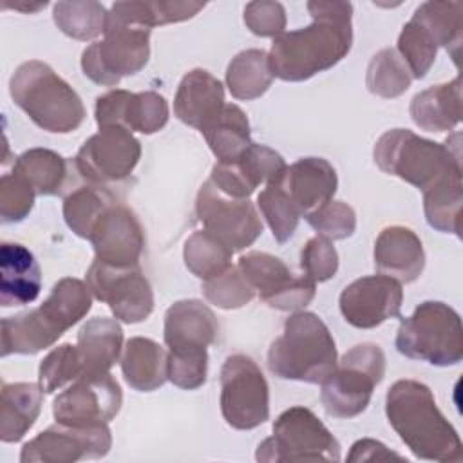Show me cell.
Wrapping results in <instances>:
<instances>
[{"mask_svg":"<svg viewBox=\"0 0 463 463\" xmlns=\"http://www.w3.org/2000/svg\"><path fill=\"white\" fill-rule=\"evenodd\" d=\"M313 24L273 38L268 61L273 76L304 81L331 69L351 51L353 5L338 0L307 2Z\"/></svg>","mask_w":463,"mask_h":463,"instance_id":"6da1fadb","label":"cell"},{"mask_svg":"<svg viewBox=\"0 0 463 463\" xmlns=\"http://www.w3.org/2000/svg\"><path fill=\"white\" fill-rule=\"evenodd\" d=\"M385 414L409 450L439 463L463 459L461 439L452 423L441 414L432 391L416 380L394 382L385 396Z\"/></svg>","mask_w":463,"mask_h":463,"instance_id":"7a4b0ae2","label":"cell"},{"mask_svg":"<svg viewBox=\"0 0 463 463\" xmlns=\"http://www.w3.org/2000/svg\"><path fill=\"white\" fill-rule=\"evenodd\" d=\"M459 137L456 132L445 143H436L412 130L392 128L376 141L374 163L382 172L427 192L439 183L461 179Z\"/></svg>","mask_w":463,"mask_h":463,"instance_id":"3957f363","label":"cell"},{"mask_svg":"<svg viewBox=\"0 0 463 463\" xmlns=\"http://www.w3.org/2000/svg\"><path fill=\"white\" fill-rule=\"evenodd\" d=\"M336 360L331 331L311 311L293 313L268 351V369L277 378L307 383H322L336 367Z\"/></svg>","mask_w":463,"mask_h":463,"instance_id":"277c9868","label":"cell"},{"mask_svg":"<svg viewBox=\"0 0 463 463\" xmlns=\"http://www.w3.org/2000/svg\"><path fill=\"white\" fill-rule=\"evenodd\" d=\"M9 92L31 121L47 132L67 134L85 119L81 98L45 61L22 63L11 76Z\"/></svg>","mask_w":463,"mask_h":463,"instance_id":"5b68a950","label":"cell"},{"mask_svg":"<svg viewBox=\"0 0 463 463\" xmlns=\"http://www.w3.org/2000/svg\"><path fill=\"white\" fill-rule=\"evenodd\" d=\"M394 344L407 358L439 367L456 365L463 358L461 318L449 304L421 302L411 317L402 318Z\"/></svg>","mask_w":463,"mask_h":463,"instance_id":"8992f818","label":"cell"},{"mask_svg":"<svg viewBox=\"0 0 463 463\" xmlns=\"http://www.w3.org/2000/svg\"><path fill=\"white\" fill-rule=\"evenodd\" d=\"M385 354L378 344L364 342L336 360L333 373L322 382L320 400L333 418H354L371 402L374 387L383 380Z\"/></svg>","mask_w":463,"mask_h":463,"instance_id":"52a82bcc","label":"cell"},{"mask_svg":"<svg viewBox=\"0 0 463 463\" xmlns=\"http://www.w3.org/2000/svg\"><path fill=\"white\" fill-rule=\"evenodd\" d=\"M150 31L109 11L105 38L90 43L81 54L83 74L98 85L114 87L123 76L139 72L150 56Z\"/></svg>","mask_w":463,"mask_h":463,"instance_id":"ba28073f","label":"cell"},{"mask_svg":"<svg viewBox=\"0 0 463 463\" xmlns=\"http://www.w3.org/2000/svg\"><path fill=\"white\" fill-rule=\"evenodd\" d=\"M260 463L340 461V443L307 407H289L273 423V434L259 443Z\"/></svg>","mask_w":463,"mask_h":463,"instance_id":"9c48e42d","label":"cell"},{"mask_svg":"<svg viewBox=\"0 0 463 463\" xmlns=\"http://www.w3.org/2000/svg\"><path fill=\"white\" fill-rule=\"evenodd\" d=\"M221 412L239 430L259 427L269 418V387L259 365L246 354H232L221 367Z\"/></svg>","mask_w":463,"mask_h":463,"instance_id":"30bf717a","label":"cell"},{"mask_svg":"<svg viewBox=\"0 0 463 463\" xmlns=\"http://www.w3.org/2000/svg\"><path fill=\"white\" fill-rule=\"evenodd\" d=\"M85 284L98 300L110 307L116 320L125 324L143 322L154 309V293L139 264L114 266L94 259Z\"/></svg>","mask_w":463,"mask_h":463,"instance_id":"8fae6325","label":"cell"},{"mask_svg":"<svg viewBox=\"0 0 463 463\" xmlns=\"http://www.w3.org/2000/svg\"><path fill=\"white\" fill-rule=\"evenodd\" d=\"M112 445L110 429L99 425H67L56 421L29 439L20 452L22 463H74L99 459Z\"/></svg>","mask_w":463,"mask_h":463,"instance_id":"7c38bea8","label":"cell"},{"mask_svg":"<svg viewBox=\"0 0 463 463\" xmlns=\"http://www.w3.org/2000/svg\"><path fill=\"white\" fill-rule=\"evenodd\" d=\"M195 213L204 230L233 251L251 246L262 233V222L253 203L222 194L210 179L197 192Z\"/></svg>","mask_w":463,"mask_h":463,"instance_id":"4fadbf2b","label":"cell"},{"mask_svg":"<svg viewBox=\"0 0 463 463\" xmlns=\"http://www.w3.org/2000/svg\"><path fill=\"white\" fill-rule=\"evenodd\" d=\"M141 157V143L125 127H101L74 157V166L90 184H107L128 177Z\"/></svg>","mask_w":463,"mask_h":463,"instance_id":"5bb4252c","label":"cell"},{"mask_svg":"<svg viewBox=\"0 0 463 463\" xmlns=\"http://www.w3.org/2000/svg\"><path fill=\"white\" fill-rule=\"evenodd\" d=\"M250 286L273 309L295 311L306 307L315 298V284L306 275H293L275 255L250 251L239 257V266Z\"/></svg>","mask_w":463,"mask_h":463,"instance_id":"9a60e30c","label":"cell"},{"mask_svg":"<svg viewBox=\"0 0 463 463\" xmlns=\"http://www.w3.org/2000/svg\"><path fill=\"white\" fill-rule=\"evenodd\" d=\"M123 394L110 373L80 376L52 402V416L67 425L109 423L121 409Z\"/></svg>","mask_w":463,"mask_h":463,"instance_id":"2e32d148","label":"cell"},{"mask_svg":"<svg viewBox=\"0 0 463 463\" xmlns=\"http://www.w3.org/2000/svg\"><path fill=\"white\" fill-rule=\"evenodd\" d=\"M402 282L387 275H367L353 280L340 293V311L347 324L371 329L389 318H402Z\"/></svg>","mask_w":463,"mask_h":463,"instance_id":"e0dca14e","label":"cell"},{"mask_svg":"<svg viewBox=\"0 0 463 463\" xmlns=\"http://www.w3.org/2000/svg\"><path fill=\"white\" fill-rule=\"evenodd\" d=\"M98 127H125L141 134H154L168 121L166 99L152 90L130 92L112 89L96 99Z\"/></svg>","mask_w":463,"mask_h":463,"instance_id":"ac0fdd59","label":"cell"},{"mask_svg":"<svg viewBox=\"0 0 463 463\" xmlns=\"http://www.w3.org/2000/svg\"><path fill=\"white\" fill-rule=\"evenodd\" d=\"M286 163L279 152L266 145L251 143L246 152L230 163H215L210 181L226 195L248 199L259 184H269L282 177Z\"/></svg>","mask_w":463,"mask_h":463,"instance_id":"d6986e66","label":"cell"},{"mask_svg":"<svg viewBox=\"0 0 463 463\" xmlns=\"http://www.w3.org/2000/svg\"><path fill=\"white\" fill-rule=\"evenodd\" d=\"M217 333L219 322L201 300H177L165 313L163 336L170 356L208 354L206 347L217 340Z\"/></svg>","mask_w":463,"mask_h":463,"instance_id":"ffe728a7","label":"cell"},{"mask_svg":"<svg viewBox=\"0 0 463 463\" xmlns=\"http://www.w3.org/2000/svg\"><path fill=\"white\" fill-rule=\"evenodd\" d=\"M96 259L114 266L139 264L145 246V233L136 213L123 206L112 204L96 222L92 235Z\"/></svg>","mask_w":463,"mask_h":463,"instance_id":"44dd1931","label":"cell"},{"mask_svg":"<svg viewBox=\"0 0 463 463\" xmlns=\"http://www.w3.org/2000/svg\"><path fill=\"white\" fill-rule=\"evenodd\" d=\"M279 183L297 206L300 217H307L333 201L338 179L329 161L322 157H302L286 166Z\"/></svg>","mask_w":463,"mask_h":463,"instance_id":"7402d4cb","label":"cell"},{"mask_svg":"<svg viewBox=\"0 0 463 463\" xmlns=\"http://www.w3.org/2000/svg\"><path fill=\"white\" fill-rule=\"evenodd\" d=\"M224 105L222 83L204 69L186 72L174 98L177 119L201 134L221 116Z\"/></svg>","mask_w":463,"mask_h":463,"instance_id":"603a6c76","label":"cell"},{"mask_svg":"<svg viewBox=\"0 0 463 463\" xmlns=\"http://www.w3.org/2000/svg\"><path fill=\"white\" fill-rule=\"evenodd\" d=\"M374 266L398 282H414L425 266L420 237L405 226H387L374 242Z\"/></svg>","mask_w":463,"mask_h":463,"instance_id":"cb8c5ba5","label":"cell"},{"mask_svg":"<svg viewBox=\"0 0 463 463\" xmlns=\"http://www.w3.org/2000/svg\"><path fill=\"white\" fill-rule=\"evenodd\" d=\"M42 271L34 255L18 242L0 246V304L24 306L40 295Z\"/></svg>","mask_w":463,"mask_h":463,"instance_id":"d4e9b609","label":"cell"},{"mask_svg":"<svg viewBox=\"0 0 463 463\" xmlns=\"http://www.w3.org/2000/svg\"><path fill=\"white\" fill-rule=\"evenodd\" d=\"M123 347V329L114 318L94 317L78 331L76 349L83 365V376L109 373Z\"/></svg>","mask_w":463,"mask_h":463,"instance_id":"484cf974","label":"cell"},{"mask_svg":"<svg viewBox=\"0 0 463 463\" xmlns=\"http://www.w3.org/2000/svg\"><path fill=\"white\" fill-rule=\"evenodd\" d=\"M412 121L429 132L452 130L461 119V80L432 85L418 92L409 107Z\"/></svg>","mask_w":463,"mask_h":463,"instance_id":"4316f807","label":"cell"},{"mask_svg":"<svg viewBox=\"0 0 463 463\" xmlns=\"http://www.w3.org/2000/svg\"><path fill=\"white\" fill-rule=\"evenodd\" d=\"M121 371L132 389L156 391L168 380V351L150 338L134 336L125 345Z\"/></svg>","mask_w":463,"mask_h":463,"instance_id":"83f0119b","label":"cell"},{"mask_svg":"<svg viewBox=\"0 0 463 463\" xmlns=\"http://www.w3.org/2000/svg\"><path fill=\"white\" fill-rule=\"evenodd\" d=\"M42 400L40 385L27 382L2 385L0 439L4 443H16L27 434L42 412Z\"/></svg>","mask_w":463,"mask_h":463,"instance_id":"f1b7e54d","label":"cell"},{"mask_svg":"<svg viewBox=\"0 0 463 463\" xmlns=\"http://www.w3.org/2000/svg\"><path fill=\"white\" fill-rule=\"evenodd\" d=\"M61 335L40 307L7 317L2 320V356L34 354L51 347Z\"/></svg>","mask_w":463,"mask_h":463,"instance_id":"f546056e","label":"cell"},{"mask_svg":"<svg viewBox=\"0 0 463 463\" xmlns=\"http://www.w3.org/2000/svg\"><path fill=\"white\" fill-rule=\"evenodd\" d=\"M210 150L219 163L239 159L251 145L250 123L244 110L233 103H226L221 116L203 132Z\"/></svg>","mask_w":463,"mask_h":463,"instance_id":"4dcf8cb0","label":"cell"},{"mask_svg":"<svg viewBox=\"0 0 463 463\" xmlns=\"http://www.w3.org/2000/svg\"><path fill=\"white\" fill-rule=\"evenodd\" d=\"M13 172L25 179L36 195H56L67 179V161L49 148H29L20 154Z\"/></svg>","mask_w":463,"mask_h":463,"instance_id":"1f68e13d","label":"cell"},{"mask_svg":"<svg viewBox=\"0 0 463 463\" xmlns=\"http://www.w3.org/2000/svg\"><path fill=\"white\" fill-rule=\"evenodd\" d=\"M273 72L269 69L268 52L262 49H246L232 58L226 69V85L237 99L260 98L271 85Z\"/></svg>","mask_w":463,"mask_h":463,"instance_id":"d6a6232c","label":"cell"},{"mask_svg":"<svg viewBox=\"0 0 463 463\" xmlns=\"http://www.w3.org/2000/svg\"><path fill=\"white\" fill-rule=\"evenodd\" d=\"M90 306L92 297L87 284L80 279L65 277L52 286L49 297L38 307L61 333H65L90 311Z\"/></svg>","mask_w":463,"mask_h":463,"instance_id":"836d02e7","label":"cell"},{"mask_svg":"<svg viewBox=\"0 0 463 463\" xmlns=\"http://www.w3.org/2000/svg\"><path fill=\"white\" fill-rule=\"evenodd\" d=\"M461 2H423L412 14L414 20L436 43L452 51L454 61H458V51L461 43Z\"/></svg>","mask_w":463,"mask_h":463,"instance_id":"e575fe53","label":"cell"},{"mask_svg":"<svg viewBox=\"0 0 463 463\" xmlns=\"http://www.w3.org/2000/svg\"><path fill=\"white\" fill-rule=\"evenodd\" d=\"M107 11L103 4L94 0L56 2L52 18L58 29L74 40H92L105 31Z\"/></svg>","mask_w":463,"mask_h":463,"instance_id":"d590c367","label":"cell"},{"mask_svg":"<svg viewBox=\"0 0 463 463\" xmlns=\"http://www.w3.org/2000/svg\"><path fill=\"white\" fill-rule=\"evenodd\" d=\"M233 250L206 230L194 232L183 248L186 268L199 279L210 280L230 268Z\"/></svg>","mask_w":463,"mask_h":463,"instance_id":"8d00e7d4","label":"cell"},{"mask_svg":"<svg viewBox=\"0 0 463 463\" xmlns=\"http://www.w3.org/2000/svg\"><path fill=\"white\" fill-rule=\"evenodd\" d=\"M109 206H112V199L101 186H80L63 199V219L78 237L90 239L96 222Z\"/></svg>","mask_w":463,"mask_h":463,"instance_id":"74e56055","label":"cell"},{"mask_svg":"<svg viewBox=\"0 0 463 463\" xmlns=\"http://www.w3.org/2000/svg\"><path fill=\"white\" fill-rule=\"evenodd\" d=\"M411 71L396 49L385 47L378 51L367 65L365 85L380 98L389 99L402 96L411 87Z\"/></svg>","mask_w":463,"mask_h":463,"instance_id":"f35d334b","label":"cell"},{"mask_svg":"<svg viewBox=\"0 0 463 463\" xmlns=\"http://www.w3.org/2000/svg\"><path fill=\"white\" fill-rule=\"evenodd\" d=\"M463 203L461 179L439 183L423 192L427 222L443 233L459 235V212Z\"/></svg>","mask_w":463,"mask_h":463,"instance_id":"ab89813d","label":"cell"},{"mask_svg":"<svg viewBox=\"0 0 463 463\" xmlns=\"http://www.w3.org/2000/svg\"><path fill=\"white\" fill-rule=\"evenodd\" d=\"M279 181L266 184V188L257 195V206L269 224L275 241L282 244L297 230L300 213Z\"/></svg>","mask_w":463,"mask_h":463,"instance_id":"60d3db41","label":"cell"},{"mask_svg":"<svg viewBox=\"0 0 463 463\" xmlns=\"http://www.w3.org/2000/svg\"><path fill=\"white\" fill-rule=\"evenodd\" d=\"M80 376H83V365L76 345L61 344L42 360L38 369V385L45 394H51Z\"/></svg>","mask_w":463,"mask_h":463,"instance_id":"b9f144b4","label":"cell"},{"mask_svg":"<svg viewBox=\"0 0 463 463\" xmlns=\"http://www.w3.org/2000/svg\"><path fill=\"white\" fill-rule=\"evenodd\" d=\"M398 54L409 67L411 76L420 80L430 71L438 47L414 20H409L398 36Z\"/></svg>","mask_w":463,"mask_h":463,"instance_id":"7bdbcfd3","label":"cell"},{"mask_svg":"<svg viewBox=\"0 0 463 463\" xmlns=\"http://www.w3.org/2000/svg\"><path fill=\"white\" fill-rule=\"evenodd\" d=\"M203 295L210 304L221 309H237L251 302L255 289L250 286L239 268L230 266L221 275L204 280Z\"/></svg>","mask_w":463,"mask_h":463,"instance_id":"ee69618b","label":"cell"},{"mask_svg":"<svg viewBox=\"0 0 463 463\" xmlns=\"http://www.w3.org/2000/svg\"><path fill=\"white\" fill-rule=\"evenodd\" d=\"M306 221L318 235L329 241L347 239L354 233L356 228L354 210L342 201H329L317 212L309 213Z\"/></svg>","mask_w":463,"mask_h":463,"instance_id":"f6af8a7d","label":"cell"},{"mask_svg":"<svg viewBox=\"0 0 463 463\" xmlns=\"http://www.w3.org/2000/svg\"><path fill=\"white\" fill-rule=\"evenodd\" d=\"M36 192L18 174H4L0 179V217L2 222H20L33 210Z\"/></svg>","mask_w":463,"mask_h":463,"instance_id":"bcb514c9","label":"cell"},{"mask_svg":"<svg viewBox=\"0 0 463 463\" xmlns=\"http://www.w3.org/2000/svg\"><path fill=\"white\" fill-rule=\"evenodd\" d=\"M300 268L313 282H326L338 269V253L333 242L322 235L311 237L300 253Z\"/></svg>","mask_w":463,"mask_h":463,"instance_id":"7dc6e473","label":"cell"},{"mask_svg":"<svg viewBox=\"0 0 463 463\" xmlns=\"http://www.w3.org/2000/svg\"><path fill=\"white\" fill-rule=\"evenodd\" d=\"M244 24L257 36L277 38L284 33L286 27L284 5L280 2L269 0L250 2L244 7Z\"/></svg>","mask_w":463,"mask_h":463,"instance_id":"c3c4849f","label":"cell"},{"mask_svg":"<svg viewBox=\"0 0 463 463\" xmlns=\"http://www.w3.org/2000/svg\"><path fill=\"white\" fill-rule=\"evenodd\" d=\"M387 459H403V456L389 450L382 441H376L371 438H364V439H358L356 443H353V447L347 454V461H351V463H354V461H387Z\"/></svg>","mask_w":463,"mask_h":463,"instance_id":"681fc988","label":"cell"},{"mask_svg":"<svg viewBox=\"0 0 463 463\" xmlns=\"http://www.w3.org/2000/svg\"><path fill=\"white\" fill-rule=\"evenodd\" d=\"M47 5V2H34V4H25V2H18V4H4V7H13V9H18V11H24V13H36L40 9H43Z\"/></svg>","mask_w":463,"mask_h":463,"instance_id":"f907efd6","label":"cell"}]
</instances>
